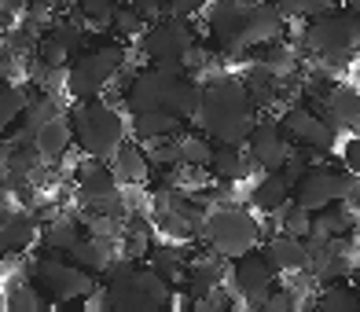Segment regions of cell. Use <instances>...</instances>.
<instances>
[{"mask_svg":"<svg viewBox=\"0 0 360 312\" xmlns=\"http://www.w3.org/2000/svg\"><path fill=\"white\" fill-rule=\"evenodd\" d=\"M199 125L206 136H217L221 143H243L254 125V100L243 81L214 77L210 85H199Z\"/></svg>","mask_w":360,"mask_h":312,"instance_id":"6da1fadb","label":"cell"},{"mask_svg":"<svg viewBox=\"0 0 360 312\" xmlns=\"http://www.w3.org/2000/svg\"><path fill=\"white\" fill-rule=\"evenodd\" d=\"M356 37H360V26L353 8L346 11L335 8L320 15V19H309L305 26V48L327 67H349L356 59Z\"/></svg>","mask_w":360,"mask_h":312,"instance_id":"7a4b0ae2","label":"cell"},{"mask_svg":"<svg viewBox=\"0 0 360 312\" xmlns=\"http://www.w3.org/2000/svg\"><path fill=\"white\" fill-rule=\"evenodd\" d=\"M70 129L81 143V151L89 158H103V162L118 151V143L125 140L122 114L110 103H100V100H77V107L70 114Z\"/></svg>","mask_w":360,"mask_h":312,"instance_id":"3957f363","label":"cell"},{"mask_svg":"<svg viewBox=\"0 0 360 312\" xmlns=\"http://www.w3.org/2000/svg\"><path fill=\"white\" fill-rule=\"evenodd\" d=\"M199 239L210 242V250L221 254L224 261H232V257L254 250L261 242V224L254 221V213H247L243 206H217L214 213L202 217Z\"/></svg>","mask_w":360,"mask_h":312,"instance_id":"277c9868","label":"cell"},{"mask_svg":"<svg viewBox=\"0 0 360 312\" xmlns=\"http://www.w3.org/2000/svg\"><path fill=\"white\" fill-rule=\"evenodd\" d=\"M125 63V48L118 41H103L89 48V52H81L74 63H67V81H63V89H67L74 100H96L110 81L114 74L122 70Z\"/></svg>","mask_w":360,"mask_h":312,"instance_id":"5b68a950","label":"cell"},{"mask_svg":"<svg viewBox=\"0 0 360 312\" xmlns=\"http://www.w3.org/2000/svg\"><path fill=\"white\" fill-rule=\"evenodd\" d=\"M103 290H107V308H118V312H155L173 301L169 283L151 265L147 268L136 265L133 272L107 279Z\"/></svg>","mask_w":360,"mask_h":312,"instance_id":"8992f818","label":"cell"},{"mask_svg":"<svg viewBox=\"0 0 360 312\" xmlns=\"http://www.w3.org/2000/svg\"><path fill=\"white\" fill-rule=\"evenodd\" d=\"M356 173L346 169V173H335L327 166H309L290 188V199L298 202L302 209L316 213V209H327L335 202H346V206H356Z\"/></svg>","mask_w":360,"mask_h":312,"instance_id":"52a82bcc","label":"cell"},{"mask_svg":"<svg viewBox=\"0 0 360 312\" xmlns=\"http://www.w3.org/2000/svg\"><path fill=\"white\" fill-rule=\"evenodd\" d=\"M143 34V56L162 70H184V56L195 48V30L188 26V19H162L155 26L140 30Z\"/></svg>","mask_w":360,"mask_h":312,"instance_id":"ba28073f","label":"cell"},{"mask_svg":"<svg viewBox=\"0 0 360 312\" xmlns=\"http://www.w3.org/2000/svg\"><path fill=\"white\" fill-rule=\"evenodd\" d=\"M30 272H34V283L56 301H85L96 290L92 272L77 268L74 261H63V257H37Z\"/></svg>","mask_w":360,"mask_h":312,"instance_id":"9c48e42d","label":"cell"},{"mask_svg":"<svg viewBox=\"0 0 360 312\" xmlns=\"http://www.w3.org/2000/svg\"><path fill=\"white\" fill-rule=\"evenodd\" d=\"M77 191H81V202L96 213H107V217L118 221L125 206V195L118 191V180L110 176V166H103V158H85L77 169Z\"/></svg>","mask_w":360,"mask_h":312,"instance_id":"30bf717a","label":"cell"},{"mask_svg":"<svg viewBox=\"0 0 360 312\" xmlns=\"http://www.w3.org/2000/svg\"><path fill=\"white\" fill-rule=\"evenodd\" d=\"M236 265H232V283H236V290H239V298L247 301L250 308L257 305L261 308V301H265V294L272 290V283H276V268L265 261V254L257 250H247V254H239V257H232Z\"/></svg>","mask_w":360,"mask_h":312,"instance_id":"8fae6325","label":"cell"},{"mask_svg":"<svg viewBox=\"0 0 360 312\" xmlns=\"http://www.w3.org/2000/svg\"><path fill=\"white\" fill-rule=\"evenodd\" d=\"M243 143H247V151H250V162L257 169H265V173H280V166L290 155V143L283 136V129H280V122H272V118L254 122Z\"/></svg>","mask_w":360,"mask_h":312,"instance_id":"7c38bea8","label":"cell"},{"mask_svg":"<svg viewBox=\"0 0 360 312\" xmlns=\"http://www.w3.org/2000/svg\"><path fill=\"white\" fill-rule=\"evenodd\" d=\"M280 129H283L287 140L302 143L305 151H331L335 147V129L323 122V114L309 110V107H290L283 114Z\"/></svg>","mask_w":360,"mask_h":312,"instance_id":"4fadbf2b","label":"cell"},{"mask_svg":"<svg viewBox=\"0 0 360 312\" xmlns=\"http://www.w3.org/2000/svg\"><path fill=\"white\" fill-rule=\"evenodd\" d=\"M247 8L250 0H214L206 8V26H210V37L221 44V52L228 56H239V34H243V19H247Z\"/></svg>","mask_w":360,"mask_h":312,"instance_id":"5bb4252c","label":"cell"},{"mask_svg":"<svg viewBox=\"0 0 360 312\" xmlns=\"http://www.w3.org/2000/svg\"><path fill=\"white\" fill-rule=\"evenodd\" d=\"M287 19L280 15V8L272 0H250L247 19H243V34H239V48H261L283 34Z\"/></svg>","mask_w":360,"mask_h":312,"instance_id":"9a60e30c","label":"cell"},{"mask_svg":"<svg viewBox=\"0 0 360 312\" xmlns=\"http://www.w3.org/2000/svg\"><path fill=\"white\" fill-rule=\"evenodd\" d=\"M107 162H110V176L118 180V184L136 188V184H143V180L151 176V158H147V151H143L140 143L122 140L118 151H114Z\"/></svg>","mask_w":360,"mask_h":312,"instance_id":"2e32d148","label":"cell"},{"mask_svg":"<svg viewBox=\"0 0 360 312\" xmlns=\"http://www.w3.org/2000/svg\"><path fill=\"white\" fill-rule=\"evenodd\" d=\"M323 122L335 129H356V118H360V100H356V89L353 85H335L331 92L323 96Z\"/></svg>","mask_w":360,"mask_h":312,"instance_id":"e0dca14e","label":"cell"},{"mask_svg":"<svg viewBox=\"0 0 360 312\" xmlns=\"http://www.w3.org/2000/svg\"><path fill=\"white\" fill-rule=\"evenodd\" d=\"M74 143V129H70V118H63V114H56L52 122H48L41 133L34 136V151L41 162H59L63 155L70 151Z\"/></svg>","mask_w":360,"mask_h":312,"instance_id":"ac0fdd59","label":"cell"},{"mask_svg":"<svg viewBox=\"0 0 360 312\" xmlns=\"http://www.w3.org/2000/svg\"><path fill=\"white\" fill-rule=\"evenodd\" d=\"M261 254H265V261L276 272H302L305 268V239H298V235H287V232L272 235Z\"/></svg>","mask_w":360,"mask_h":312,"instance_id":"d6986e66","label":"cell"},{"mask_svg":"<svg viewBox=\"0 0 360 312\" xmlns=\"http://www.w3.org/2000/svg\"><path fill=\"white\" fill-rule=\"evenodd\" d=\"M180 118L162 107H147V110H133V136L136 143H155V140H166L176 133Z\"/></svg>","mask_w":360,"mask_h":312,"instance_id":"ffe728a7","label":"cell"},{"mask_svg":"<svg viewBox=\"0 0 360 312\" xmlns=\"http://www.w3.org/2000/svg\"><path fill=\"white\" fill-rule=\"evenodd\" d=\"M206 169H214V176H221V180H247L257 166L250 162V155L243 151V143H217Z\"/></svg>","mask_w":360,"mask_h":312,"instance_id":"44dd1931","label":"cell"},{"mask_svg":"<svg viewBox=\"0 0 360 312\" xmlns=\"http://www.w3.org/2000/svg\"><path fill=\"white\" fill-rule=\"evenodd\" d=\"M110 257H114V246L103 235H77L74 246L67 250V261H74V265L85 268V272H103Z\"/></svg>","mask_w":360,"mask_h":312,"instance_id":"7402d4cb","label":"cell"},{"mask_svg":"<svg viewBox=\"0 0 360 312\" xmlns=\"http://www.w3.org/2000/svg\"><path fill=\"white\" fill-rule=\"evenodd\" d=\"M34 239H37V224H34L30 213H11V217H0V257L22 254Z\"/></svg>","mask_w":360,"mask_h":312,"instance_id":"603a6c76","label":"cell"},{"mask_svg":"<svg viewBox=\"0 0 360 312\" xmlns=\"http://www.w3.org/2000/svg\"><path fill=\"white\" fill-rule=\"evenodd\" d=\"M180 283H184L188 298H202V294L217 290L224 283V265H221V261L202 257V261H195V265L184 268V279H180Z\"/></svg>","mask_w":360,"mask_h":312,"instance_id":"cb8c5ba5","label":"cell"},{"mask_svg":"<svg viewBox=\"0 0 360 312\" xmlns=\"http://www.w3.org/2000/svg\"><path fill=\"white\" fill-rule=\"evenodd\" d=\"M173 151H176V166L184 169H206L214 147L202 133H173Z\"/></svg>","mask_w":360,"mask_h":312,"instance_id":"d4e9b609","label":"cell"},{"mask_svg":"<svg viewBox=\"0 0 360 312\" xmlns=\"http://www.w3.org/2000/svg\"><path fill=\"white\" fill-rule=\"evenodd\" d=\"M254 206L261 213H280L287 202H290V184L283 180V173H265L257 180V188H254Z\"/></svg>","mask_w":360,"mask_h":312,"instance_id":"484cf974","label":"cell"},{"mask_svg":"<svg viewBox=\"0 0 360 312\" xmlns=\"http://www.w3.org/2000/svg\"><path fill=\"white\" fill-rule=\"evenodd\" d=\"M147 261H151V268L166 279V283H180L184 279V250H180L176 242H151V250H147Z\"/></svg>","mask_w":360,"mask_h":312,"instance_id":"4316f807","label":"cell"},{"mask_svg":"<svg viewBox=\"0 0 360 312\" xmlns=\"http://www.w3.org/2000/svg\"><path fill=\"white\" fill-rule=\"evenodd\" d=\"M4 308L11 312H41L48 308V294L37 283H11L4 294Z\"/></svg>","mask_w":360,"mask_h":312,"instance_id":"83f0119b","label":"cell"},{"mask_svg":"<svg viewBox=\"0 0 360 312\" xmlns=\"http://www.w3.org/2000/svg\"><path fill=\"white\" fill-rule=\"evenodd\" d=\"M26 107V92L11 81H0V140L8 136V129L19 122V114Z\"/></svg>","mask_w":360,"mask_h":312,"instance_id":"f1b7e54d","label":"cell"},{"mask_svg":"<svg viewBox=\"0 0 360 312\" xmlns=\"http://www.w3.org/2000/svg\"><path fill=\"white\" fill-rule=\"evenodd\" d=\"M77 235H81V221L59 217V221H52L44 228V246H48V250H56V254H67Z\"/></svg>","mask_w":360,"mask_h":312,"instance_id":"f546056e","label":"cell"},{"mask_svg":"<svg viewBox=\"0 0 360 312\" xmlns=\"http://www.w3.org/2000/svg\"><path fill=\"white\" fill-rule=\"evenodd\" d=\"M122 235H125V257H133V261H140V257H147V250H151V228H147V221L143 217H129V224L122 228Z\"/></svg>","mask_w":360,"mask_h":312,"instance_id":"4dcf8cb0","label":"cell"},{"mask_svg":"<svg viewBox=\"0 0 360 312\" xmlns=\"http://www.w3.org/2000/svg\"><path fill=\"white\" fill-rule=\"evenodd\" d=\"M309 305H316L320 312H356V294L349 287H342V283H331V287H323V294L313 298Z\"/></svg>","mask_w":360,"mask_h":312,"instance_id":"1f68e13d","label":"cell"},{"mask_svg":"<svg viewBox=\"0 0 360 312\" xmlns=\"http://www.w3.org/2000/svg\"><path fill=\"white\" fill-rule=\"evenodd\" d=\"M280 213H283V232H287V235H298V239H305L309 232H313V213L302 209L294 199H290Z\"/></svg>","mask_w":360,"mask_h":312,"instance_id":"d6a6232c","label":"cell"},{"mask_svg":"<svg viewBox=\"0 0 360 312\" xmlns=\"http://www.w3.org/2000/svg\"><path fill=\"white\" fill-rule=\"evenodd\" d=\"M143 19H147V15H140L136 8H122V11L110 15V30L118 37H136L140 30H143Z\"/></svg>","mask_w":360,"mask_h":312,"instance_id":"836d02e7","label":"cell"},{"mask_svg":"<svg viewBox=\"0 0 360 312\" xmlns=\"http://www.w3.org/2000/svg\"><path fill=\"white\" fill-rule=\"evenodd\" d=\"M81 19H92V26L107 30L110 26V15H114V0H74Z\"/></svg>","mask_w":360,"mask_h":312,"instance_id":"e575fe53","label":"cell"},{"mask_svg":"<svg viewBox=\"0 0 360 312\" xmlns=\"http://www.w3.org/2000/svg\"><path fill=\"white\" fill-rule=\"evenodd\" d=\"M338 0H294V19H320V15L335 11Z\"/></svg>","mask_w":360,"mask_h":312,"instance_id":"d590c367","label":"cell"},{"mask_svg":"<svg viewBox=\"0 0 360 312\" xmlns=\"http://www.w3.org/2000/svg\"><path fill=\"white\" fill-rule=\"evenodd\" d=\"M261 308L265 312H290V308H298V294H294L290 287L287 290H269L265 301H261Z\"/></svg>","mask_w":360,"mask_h":312,"instance_id":"8d00e7d4","label":"cell"},{"mask_svg":"<svg viewBox=\"0 0 360 312\" xmlns=\"http://www.w3.org/2000/svg\"><path fill=\"white\" fill-rule=\"evenodd\" d=\"M202 8H206V0H169L166 4V11L176 15V19H195Z\"/></svg>","mask_w":360,"mask_h":312,"instance_id":"74e56055","label":"cell"},{"mask_svg":"<svg viewBox=\"0 0 360 312\" xmlns=\"http://www.w3.org/2000/svg\"><path fill=\"white\" fill-rule=\"evenodd\" d=\"M166 4L169 0H133V8L140 15H158V11H166Z\"/></svg>","mask_w":360,"mask_h":312,"instance_id":"f35d334b","label":"cell"},{"mask_svg":"<svg viewBox=\"0 0 360 312\" xmlns=\"http://www.w3.org/2000/svg\"><path fill=\"white\" fill-rule=\"evenodd\" d=\"M346 169H353V173H356V140H349V143H346Z\"/></svg>","mask_w":360,"mask_h":312,"instance_id":"ab89813d","label":"cell"},{"mask_svg":"<svg viewBox=\"0 0 360 312\" xmlns=\"http://www.w3.org/2000/svg\"><path fill=\"white\" fill-rule=\"evenodd\" d=\"M346 8H353V11H356V0H346Z\"/></svg>","mask_w":360,"mask_h":312,"instance_id":"60d3db41","label":"cell"}]
</instances>
